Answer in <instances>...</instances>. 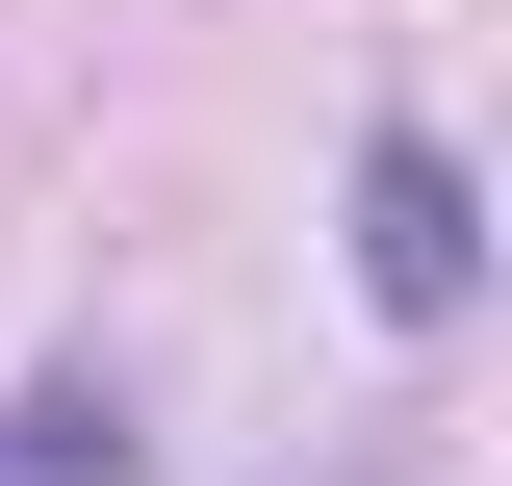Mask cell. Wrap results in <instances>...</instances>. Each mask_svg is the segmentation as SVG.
I'll return each mask as SVG.
<instances>
[{
	"label": "cell",
	"mask_w": 512,
	"mask_h": 486,
	"mask_svg": "<svg viewBox=\"0 0 512 486\" xmlns=\"http://www.w3.org/2000/svg\"><path fill=\"white\" fill-rule=\"evenodd\" d=\"M359 282L410 307V333L487 282V231H461V154H436V128H384V154H359Z\"/></svg>",
	"instance_id": "6da1fadb"
}]
</instances>
